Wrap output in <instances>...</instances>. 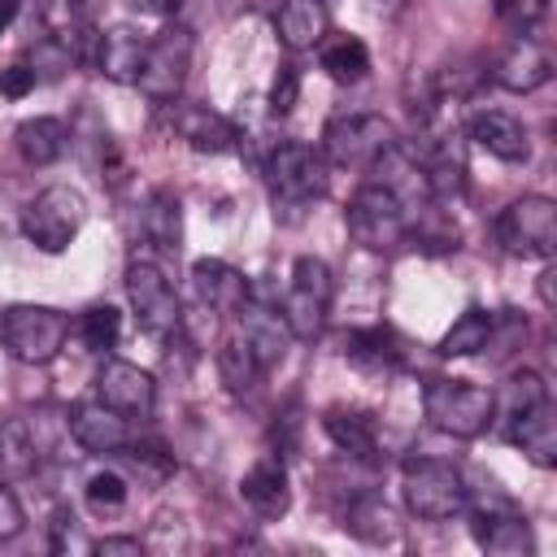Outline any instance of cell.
Returning <instances> with one entry per match:
<instances>
[{"label":"cell","mask_w":557,"mask_h":557,"mask_svg":"<svg viewBox=\"0 0 557 557\" xmlns=\"http://www.w3.org/2000/svg\"><path fill=\"white\" fill-rule=\"evenodd\" d=\"M422 413L453 440H474L496 422V392L470 379H431L422 387Z\"/></svg>","instance_id":"1"},{"label":"cell","mask_w":557,"mask_h":557,"mask_svg":"<svg viewBox=\"0 0 557 557\" xmlns=\"http://www.w3.org/2000/svg\"><path fill=\"white\" fill-rule=\"evenodd\" d=\"M400 492H405L409 513L426 522H448L466 513V500H470L466 474L444 457H409L400 466Z\"/></svg>","instance_id":"2"},{"label":"cell","mask_w":557,"mask_h":557,"mask_svg":"<svg viewBox=\"0 0 557 557\" xmlns=\"http://www.w3.org/2000/svg\"><path fill=\"white\" fill-rule=\"evenodd\" d=\"M70 335V318L52 305H4L0 309V348L22 366H48Z\"/></svg>","instance_id":"3"},{"label":"cell","mask_w":557,"mask_h":557,"mask_svg":"<svg viewBox=\"0 0 557 557\" xmlns=\"http://www.w3.org/2000/svg\"><path fill=\"white\" fill-rule=\"evenodd\" d=\"M331 296H335V278L331 265L322 257H296L292 265V283L278 300V313L292 331V339H318L331 313Z\"/></svg>","instance_id":"4"},{"label":"cell","mask_w":557,"mask_h":557,"mask_svg":"<svg viewBox=\"0 0 557 557\" xmlns=\"http://www.w3.org/2000/svg\"><path fill=\"white\" fill-rule=\"evenodd\" d=\"M344 222H348V235L370 252H392L409 239V209L387 187H379L374 178L352 191Z\"/></svg>","instance_id":"5"},{"label":"cell","mask_w":557,"mask_h":557,"mask_svg":"<svg viewBox=\"0 0 557 557\" xmlns=\"http://www.w3.org/2000/svg\"><path fill=\"white\" fill-rule=\"evenodd\" d=\"M326 165H331V161L322 157V148H309V144H296V139L278 144V148L270 152V161H265V178H270L274 205H283V209H305V205H313L318 196H326V183H331Z\"/></svg>","instance_id":"6"},{"label":"cell","mask_w":557,"mask_h":557,"mask_svg":"<svg viewBox=\"0 0 557 557\" xmlns=\"http://www.w3.org/2000/svg\"><path fill=\"white\" fill-rule=\"evenodd\" d=\"M87 222V200L78 187H44L26 209H22V235L39 248V252H65L74 244V235Z\"/></svg>","instance_id":"7"},{"label":"cell","mask_w":557,"mask_h":557,"mask_svg":"<svg viewBox=\"0 0 557 557\" xmlns=\"http://www.w3.org/2000/svg\"><path fill=\"white\" fill-rule=\"evenodd\" d=\"M496 239L509 257L548 261L557 248V205L548 196H518L496 218Z\"/></svg>","instance_id":"8"},{"label":"cell","mask_w":557,"mask_h":557,"mask_svg":"<svg viewBox=\"0 0 557 557\" xmlns=\"http://www.w3.org/2000/svg\"><path fill=\"white\" fill-rule=\"evenodd\" d=\"M392 144H396V126L383 113H344L331 117L322 131V157L344 170L374 165Z\"/></svg>","instance_id":"9"},{"label":"cell","mask_w":557,"mask_h":557,"mask_svg":"<svg viewBox=\"0 0 557 557\" xmlns=\"http://www.w3.org/2000/svg\"><path fill=\"white\" fill-rule=\"evenodd\" d=\"M126 300L152 339H170L174 331H183V305L152 257H135L126 265Z\"/></svg>","instance_id":"10"},{"label":"cell","mask_w":557,"mask_h":557,"mask_svg":"<svg viewBox=\"0 0 557 557\" xmlns=\"http://www.w3.org/2000/svg\"><path fill=\"white\" fill-rule=\"evenodd\" d=\"M466 509H470V531H474L479 548H487L496 557H527V553H535L531 522L522 518V509L500 487H487L479 500H466Z\"/></svg>","instance_id":"11"},{"label":"cell","mask_w":557,"mask_h":557,"mask_svg":"<svg viewBox=\"0 0 557 557\" xmlns=\"http://www.w3.org/2000/svg\"><path fill=\"white\" fill-rule=\"evenodd\" d=\"M187 65H191V30L174 22L170 30H161L157 39H148V57H144V70L135 78V87L148 100L165 104V100L178 96V87L187 78Z\"/></svg>","instance_id":"12"},{"label":"cell","mask_w":557,"mask_h":557,"mask_svg":"<svg viewBox=\"0 0 557 557\" xmlns=\"http://www.w3.org/2000/svg\"><path fill=\"white\" fill-rule=\"evenodd\" d=\"M96 396L109 409H117L122 418H148L152 400H157V383L144 366L122 361V357H104L96 370Z\"/></svg>","instance_id":"13"},{"label":"cell","mask_w":557,"mask_h":557,"mask_svg":"<svg viewBox=\"0 0 557 557\" xmlns=\"http://www.w3.org/2000/svg\"><path fill=\"white\" fill-rule=\"evenodd\" d=\"M165 122H170V131H174L187 148H196V152H205V157H222V152H235V148H239L235 122L222 117V113L209 109V104L174 100L170 113H165Z\"/></svg>","instance_id":"14"},{"label":"cell","mask_w":557,"mask_h":557,"mask_svg":"<svg viewBox=\"0 0 557 557\" xmlns=\"http://www.w3.org/2000/svg\"><path fill=\"white\" fill-rule=\"evenodd\" d=\"M235 313H239V326H244L239 335H244V344L252 348V357L261 361V370L278 366L283 352H287V344H292V331H287L278 305H274V300H261V296H248Z\"/></svg>","instance_id":"15"},{"label":"cell","mask_w":557,"mask_h":557,"mask_svg":"<svg viewBox=\"0 0 557 557\" xmlns=\"http://www.w3.org/2000/svg\"><path fill=\"white\" fill-rule=\"evenodd\" d=\"M492 78H496L505 91L527 96V91H535V87H544V83L553 78V57H548V48H544L540 39L518 35V39L496 57Z\"/></svg>","instance_id":"16"},{"label":"cell","mask_w":557,"mask_h":557,"mask_svg":"<svg viewBox=\"0 0 557 557\" xmlns=\"http://www.w3.org/2000/svg\"><path fill=\"white\" fill-rule=\"evenodd\" d=\"M70 435H74V444H78L83 453L104 457V453H117V448L131 440V426H126V418H122L117 409H109V405L96 396V400H78V405L70 409Z\"/></svg>","instance_id":"17"},{"label":"cell","mask_w":557,"mask_h":557,"mask_svg":"<svg viewBox=\"0 0 557 557\" xmlns=\"http://www.w3.org/2000/svg\"><path fill=\"white\" fill-rule=\"evenodd\" d=\"M466 135H470L483 152H492L496 161H527V157H531V135H527V126H522L513 113H505V109H479V113H470Z\"/></svg>","instance_id":"18"},{"label":"cell","mask_w":557,"mask_h":557,"mask_svg":"<svg viewBox=\"0 0 557 557\" xmlns=\"http://www.w3.org/2000/svg\"><path fill=\"white\" fill-rule=\"evenodd\" d=\"M191 283H196V296H200V305H205L209 313H235V309L252 296V283H248L235 265H226V261H218V257L191 261Z\"/></svg>","instance_id":"19"},{"label":"cell","mask_w":557,"mask_h":557,"mask_svg":"<svg viewBox=\"0 0 557 557\" xmlns=\"http://www.w3.org/2000/svg\"><path fill=\"white\" fill-rule=\"evenodd\" d=\"M239 496L257 518H283L292 509V483L287 470L274 453H265L261 461H252V470L239 479Z\"/></svg>","instance_id":"20"},{"label":"cell","mask_w":557,"mask_h":557,"mask_svg":"<svg viewBox=\"0 0 557 557\" xmlns=\"http://www.w3.org/2000/svg\"><path fill=\"white\" fill-rule=\"evenodd\" d=\"M144 57H148V35L135 26H113L96 44V70L109 83H135L144 70Z\"/></svg>","instance_id":"21"},{"label":"cell","mask_w":557,"mask_h":557,"mask_svg":"<svg viewBox=\"0 0 557 557\" xmlns=\"http://www.w3.org/2000/svg\"><path fill=\"white\" fill-rule=\"evenodd\" d=\"M505 435L535 466H553L557 461V409H553V400H540L535 409H527L513 422H505Z\"/></svg>","instance_id":"22"},{"label":"cell","mask_w":557,"mask_h":557,"mask_svg":"<svg viewBox=\"0 0 557 557\" xmlns=\"http://www.w3.org/2000/svg\"><path fill=\"white\" fill-rule=\"evenodd\" d=\"M274 30H278L283 48L305 52L326 35V4L322 0H283L274 9Z\"/></svg>","instance_id":"23"},{"label":"cell","mask_w":557,"mask_h":557,"mask_svg":"<svg viewBox=\"0 0 557 557\" xmlns=\"http://www.w3.org/2000/svg\"><path fill=\"white\" fill-rule=\"evenodd\" d=\"M322 426H326V435L335 440V448H344L348 457L370 461V457L379 453V422H374V413H366V409L331 405L326 418H322Z\"/></svg>","instance_id":"24"},{"label":"cell","mask_w":557,"mask_h":557,"mask_svg":"<svg viewBox=\"0 0 557 557\" xmlns=\"http://www.w3.org/2000/svg\"><path fill=\"white\" fill-rule=\"evenodd\" d=\"M422 174H426V187H431V200H457L466 191V152H461V139L444 135L431 144L426 161H422Z\"/></svg>","instance_id":"25"},{"label":"cell","mask_w":557,"mask_h":557,"mask_svg":"<svg viewBox=\"0 0 557 557\" xmlns=\"http://www.w3.org/2000/svg\"><path fill=\"white\" fill-rule=\"evenodd\" d=\"M13 144H17V157L26 165H52L65 157L70 148V131L61 117H26L17 131H13Z\"/></svg>","instance_id":"26"},{"label":"cell","mask_w":557,"mask_h":557,"mask_svg":"<svg viewBox=\"0 0 557 557\" xmlns=\"http://www.w3.org/2000/svg\"><path fill=\"white\" fill-rule=\"evenodd\" d=\"M139 231H144V239H148L157 252H178V244H183V205H178V196L165 191V187H157V191L144 200Z\"/></svg>","instance_id":"27"},{"label":"cell","mask_w":557,"mask_h":557,"mask_svg":"<svg viewBox=\"0 0 557 557\" xmlns=\"http://www.w3.org/2000/svg\"><path fill=\"white\" fill-rule=\"evenodd\" d=\"M344 527H348L357 540H366V544H392V540L400 535L392 505H387L383 496H374V492H361V496L348 505Z\"/></svg>","instance_id":"28"},{"label":"cell","mask_w":557,"mask_h":557,"mask_svg":"<svg viewBox=\"0 0 557 557\" xmlns=\"http://www.w3.org/2000/svg\"><path fill=\"white\" fill-rule=\"evenodd\" d=\"M318 65L335 83H361L370 70V52L357 35H322L318 39Z\"/></svg>","instance_id":"29"},{"label":"cell","mask_w":557,"mask_h":557,"mask_svg":"<svg viewBox=\"0 0 557 557\" xmlns=\"http://www.w3.org/2000/svg\"><path fill=\"white\" fill-rule=\"evenodd\" d=\"M492 326H496V318H492L487 309L470 305V309H466L461 318H453V326L440 335L435 352H440V357H474V352H483V348L492 344Z\"/></svg>","instance_id":"30"},{"label":"cell","mask_w":557,"mask_h":557,"mask_svg":"<svg viewBox=\"0 0 557 557\" xmlns=\"http://www.w3.org/2000/svg\"><path fill=\"white\" fill-rule=\"evenodd\" d=\"M344 357L357 366V370H374V374H387L400 366V348L392 344V335L383 326H370V331H352L344 339Z\"/></svg>","instance_id":"31"},{"label":"cell","mask_w":557,"mask_h":557,"mask_svg":"<svg viewBox=\"0 0 557 557\" xmlns=\"http://www.w3.org/2000/svg\"><path fill=\"white\" fill-rule=\"evenodd\" d=\"M218 374H222V383H226L231 396H244V392L257 387V379H261L265 370H261V361L252 357V348L244 344V335H231V339L218 348Z\"/></svg>","instance_id":"32"},{"label":"cell","mask_w":557,"mask_h":557,"mask_svg":"<svg viewBox=\"0 0 557 557\" xmlns=\"http://www.w3.org/2000/svg\"><path fill=\"white\" fill-rule=\"evenodd\" d=\"M117 457H122V466H126V474H135L144 487H161L170 474H174V457L161 448V444H122L117 448Z\"/></svg>","instance_id":"33"},{"label":"cell","mask_w":557,"mask_h":557,"mask_svg":"<svg viewBox=\"0 0 557 557\" xmlns=\"http://www.w3.org/2000/svg\"><path fill=\"white\" fill-rule=\"evenodd\" d=\"M540 400H548V383H544V374H535V370H518V374L505 383V396H496V413H500L505 422H513L518 413L535 409Z\"/></svg>","instance_id":"34"},{"label":"cell","mask_w":557,"mask_h":557,"mask_svg":"<svg viewBox=\"0 0 557 557\" xmlns=\"http://www.w3.org/2000/svg\"><path fill=\"white\" fill-rule=\"evenodd\" d=\"M117 335H122V313H117L113 305H91V309H83V318H78V339H83V348L109 352V348L117 344Z\"/></svg>","instance_id":"35"},{"label":"cell","mask_w":557,"mask_h":557,"mask_svg":"<svg viewBox=\"0 0 557 557\" xmlns=\"http://www.w3.org/2000/svg\"><path fill=\"white\" fill-rule=\"evenodd\" d=\"M126 479L117 474V470H96L91 479H87V487H83V496H87V505L96 509V513H117L122 505H126Z\"/></svg>","instance_id":"36"},{"label":"cell","mask_w":557,"mask_h":557,"mask_svg":"<svg viewBox=\"0 0 557 557\" xmlns=\"http://www.w3.org/2000/svg\"><path fill=\"white\" fill-rule=\"evenodd\" d=\"M296 100H300V70L287 61V65H278V74L270 83V113L274 117H287L296 109Z\"/></svg>","instance_id":"37"},{"label":"cell","mask_w":557,"mask_h":557,"mask_svg":"<svg viewBox=\"0 0 557 557\" xmlns=\"http://www.w3.org/2000/svg\"><path fill=\"white\" fill-rule=\"evenodd\" d=\"M35 13H39V22L48 26V35H70V30L78 26L83 0H35Z\"/></svg>","instance_id":"38"},{"label":"cell","mask_w":557,"mask_h":557,"mask_svg":"<svg viewBox=\"0 0 557 557\" xmlns=\"http://www.w3.org/2000/svg\"><path fill=\"white\" fill-rule=\"evenodd\" d=\"M35 83H39V74L30 70V61H13L0 70V96H9V100H22L26 91H35Z\"/></svg>","instance_id":"39"},{"label":"cell","mask_w":557,"mask_h":557,"mask_svg":"<svg viewBox=\"0 0 557 557\" xmlns=\"http://www.w3.org/2000/svg\"><path fill=\"white\" fill-rule=\"evenodd\" d=\"M22 527H26V513H22L17 496H13L9 487H0V544H4V540H13Z\"/></svg>","instance_id":"40"},{"label":"cell","mask_w":557,"mask_h":557,"mask_svg":"<svg viewBox=\"0 0 557 557\" xmlns=\"http://www.w3.org/2000/svg\"><path fill=\"white\" fill-rule=\"evenodd\" d=\"M544 13H548V0H513V4L505 9V17H509L513 26H522V35H527Z\"/></svg>","instance_id":"41"},{"label":"cell","mask_w":557,"mask_h":557,"mask_svg":"<svg viewBox=\"0 0 557 557\" xmlns=\"http://www.w3.org/2000/svg\"><path fill=\"white\" fill-rule=\"evenodd\" d=\"M91 553H100V557H139L144 544L135 535H104V540L91 544Z\"/></svg>","instance_id":"42"},{"label":"cell","mask_w":557,"mask_h":557,"mask_svg":"<svg viewBox=\"0 0 557 557\" xmlns=\"http://www.w3.org/2000/svg\"><path fill=\"white\" fill-rule=\"evenodd\" d=\"M165 9L174 13V22H178V26H187V30H191V26L200 22V13L209 9V0H165Z\"/></svg>","instance_id":"43"},{"label":"cell","mask_w":557,"mask_h":557,"mask_svg":"<svg viewBox=\"0 0 557 557\" xmlns=\"http://www.w3.org/2000/svg\"><path fill=\"white\" fill-rule=\"evenodd\" d=\"M553 278H557V270L544 265V270H540V300H544L548 309H553Z\"/></svg>","instance_id":"44"},{"label":"cell","mask_w":557,"mask_h":557,"mask_svg":"<svg viewBox=\"0 0 557 557\" xmlns=\"http://www.w3.org/2000/svg\"><path fill=\"white\" fill-rule=\"evenodd\" d=\"M366 4H370V13H374V17H392V13H400V4H405V0H366Z\"/></svg>","instance_id":"45"},{"label":"cell","mask_w":557,"mask_h":557,"mask_svg":"<svg viewBox=\"0 0 557 557\" xmlns=\"http://www.w3.org/2000/svg\"><path fill=\"white\" fill-rule=\"evenodd\" d=\"M17 9H22V0H0V35L9 30V22L17 17Z\"/></svg>","instance_id":"46"},{"label":"cell","mask_w":557,"mask_h":557,"mask_svg":"<svg viewBox=\"0 0 557 557\" xmlns=\"http://www.w3.org/2000/svg\"><path fill=\"white\" fill-rule=\"evenodd\" d=\"M131 9H139V13H161L165 9V0H126Z\"/></svg>","instance_id":"47"},{"label":"cell","mask_w":557,"mask_h":557,"mask_svg":"<svg viewBox=\"0 0 557 557\" xmlns=\"http://www.w3.org/2000/svg\"><path fill=\"white\" fill-rule=\"evenodd\" d=\"M492 4H496V9H500V13H505V9H509V4H513V0H492Z\"/></svg>","instance_id":"48"},{"label":"cell","mask_w":557,"mask_h":557,"mask_svg":"<svg viewBox=\"0 0 557 557\" xmlns=\"http://www.w3.org/2000/svg\"><path fill=\"white\" fill-rule=\"evenodd\" d=\"M257 4H265V0H257Z\"/></svg>","instance_id":"49"}]
</instances>
